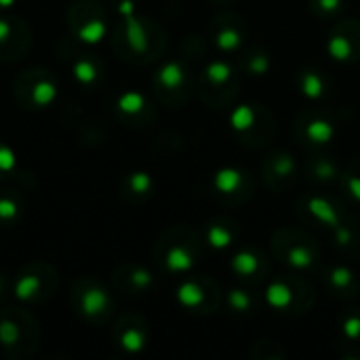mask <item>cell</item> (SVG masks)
Masks as SVG:
<instances>
[{
  "mask_svg": "<svg viewBox=\"0 0 360 360\" xmlns=\"http://www.w3.org/2000/svg\"><path fill=\"white\" fill-rule=\"evenodd\" d=\"M110 38L114 53L120 59L137 65H146L160 59L167 46V36L162 27L156 21L137 13L120 17V21L110 32Z\"/></svg>",
  "mask_w": 360,
  "mask_h": 360,
  "instance_id": "obj_1",
  "label": "cell"
},
{
  "mask_svg": "<svg viewBox=\"0 0 360 360\" xmlns=\"http://www.w3.org/2000/svg\"><path fill=\"white\" fill-rule=\"evenodd\" d=\"M154 255L162 272L186 276L200 259V238L188 226H173L160 234Z\"/></svg>",
  "mask_w": 360,
  "mask_h": 360,
  "instance_id": "obj_2",
  "label": "cell"
},
{
  "mask_svg": "<svg viewBox=\"0 0 360 360\" xmlns=\"http://www.w3.org/2000/svg\"><path fill=\"white\" fill-rule=\"evenodd\" d=\"M40 344L38 321L21 306L0 310V350L11 360L34 356Z\"/></svg>",
  "mask_w": 360,
  "mask_h": 360,
  "instance_id": "obj_3",
  "label": "cell"
},
{
  "mask_svg": "<svg viewBox=\"0 0 360 360\" xmlns=\"http://www.w3.org/2000/svg\"><path fill=\"white\" fill-rule=\"evenodd\" d=\"M70 302L74 312L89 325H105L116 310L110 289L93 276H80L74 281L70 289Z\"/></svg>",
  "mask_w": 360,
  "mask_h": 360,
  "instance_id": "obj_4",
  "label": "cell"
},
{
  "mask_svg": "<svg viewBox=\"0 0 360 360\" xmlns=\"http://www.w3.org/2000/svg\"><path fill=\"white\" fill-rule=\"evenodd\" d=\"M272 253L281 264L289 266L295 272L312 270L321 259V251H319L316 240L297 228L278 230L272 236Z\"/></svg>",
  "mask_w": 360,
  "mask_h": 360,
  "instance_id": "obj_5",
  "label": "cell"
},
{
  "mask_svg": "<svg viewBox=\"0 0 360 360\" xmlns=\"http://www.w3.org/2000/svg\"><path fill=\"white\" fill-rule=\"evenodd\" d=\"M57 80L51 70L46 68H30L15 78L13 97L19 108L30 112H40L53 105L57 99Z\"/></svg>",
  "mask_w": 360,
  "mask_h": 360,
  "instance_id": "obj_6",
  "label": "cell"
},
{
  "mask_svg": "<svg viewBox=\"0 0 360 360\" xmlns=\"http://www.w3.org/2000/svg\"><path fill=\"white\" fill-rule=\"evenodd\" d=\"M57 272L46 262L23 266L11 283V291L21 306H38L53 297L57 289Z\"/></svg>",
  "mask_w": 360,
  "mask_h": 360,
  "instance_id": "obj_7",
  "label": "cell"
},
{
  "mask_svg": "<svg viewBox=\"0 0 360 360\" xmlns=\"http://www.w3.org/2000/svg\"><path fill=\"white\" fill-rule=\"evenodd\" d=\"M240 74L226 61H211L198 80L200 99L215 110L230 108L238 95Z\"/></svg>",
  "mask_w": 360,
  "mask_h": 360,
  "instance_id": "obj_8",
  "label": "cell"
},
{
  "mask_svg": "<svg viewBox=\"0 0 360 360\" xmlns=\"http://www.w3.org/2000/svg\"><path fill=\"white\" fill-rule=\"evenodd\" d=\"M68 25L82 44H97L110 32L105 8L99 0H74L68 8Z\"/></svg>",
  "mask_w": 360,
  "mask_h": 360,
  "instance_id": "obj_9",
  "label": "cell"
},
{
  "mask_svg": "<svg viewBox=\"0 0 360 360\" xmlns=\"http://www.w3.org/2000/svg\"><path fill=\"white\" fill-rule=\"evenodd\" d=\"M266 300L281 314H304L314 306V289L304 276H281L268 287Z\"/></svg>",
  "mask_w": 360,
  "mask_h": 360,
  "instance_id": "obj_10",
  "label": "cell"
},
{
  "mask_svg": "<svg viewBox=\"0 0 360 360\" xmlns=\"http://www.w3.org/2000/svg\"><path fill=\"white\" fill-rule=\"evenodd\" d=\"M152 89L160 103L169 108H179L194 93V78L184 61H167L154 74Z\"/></svg>",
  "mask_w": 360,
  "mask_h": 360,
  "instance_id": "obj_11",
  "label": "cell"
},
{
  "mask_svg": "<svg viewBox=\"0 0 360 360\" xmlns=\"http://www.w3.org/2000/svg\"><path fill=\"white\" fill-rule=\"evenodd\" d=\"M230 122L236 135L243 139V143L253 146V148L270 143L276 133L274 118L264 105H251V103L238 105L232 112Z\"/></svg>",
  "mask_w": 360,
  "mask_h": 360,
  "instance_id": "obj_12",
  "label": "cell"
},
{
  "mask_svg": "<svg viewBox=\"0 0 360 360\" xmlns=\"http://www.w3.org/2000/svg\"><path fill=\"white\" fill-rule=\"evenodd\" d=\"M177 304L192 314H211L221 304V291L215 281L207 276H186L177 291Z\"/></svg>",
  "mask_w": 360,
  "mask_h": 360,
  "instance_id": "obj_13",
  "label": "cell"
},
{
  "mask_svg": "<svg viewBox=\"0 0 360 360\" xmlns=\"http://www.w3.org/2000/svg\"><path fill=\"white\" fill-rule=\"evenodd\" d=\"M32 49L30 25L15 15L0 17V61H19Z\"/></svg>",
  "mask_w": 360,
  "mask_h": 360,
  "instance_id": "obj_14",
  "label": "cell"
},
{
  "mask_svg": "<svg viewBox=\"0 0 360 360\" xmlns=\"http://www.w3.org/2000/svg\"><path fill=\"white\" fill-rule=\"evenodd\" d=\"M297 215L306 224H316L321 228H331V230H335L342 224H348L344 209L335 200L321 194L302 196L297 202Z\"/></svg>",
  "mask_w": 360,
  "mask_h": 360,
  "instance_id": "obj_15",
  "label": "cell"
},
{
  "mask_svg": "<svg viewBox=\"0 0 360 360\" xmlns=\"http://www.w3.org/2000/svg\"><path fill=\"white\" fill-rule=\"evenodd\" d=\"M112 342L124 354H139L150 344V325L137 314H122L112 329Z\"/></svg>",
  "mask_w": 360,
  "mask_h": 360,
  "instance_id": "obj_16",
  "label": "cell"
},
{
  "mask_svg": "<svg viewBox=\"0 0 360 360\" xmlns=\"http://www.w3.org/2000/svg\"><path fill=\"white\" fill-rule=\"evenodd\" d=\"M114 114L131 127H146L156 120L154 103L139 91H124L114 99Z\"/></svg>",
  "mask_w": 360,
  "mask_h": 360,
  "instance_id": "obj_17",
  "label": "cell"
},
{
  "mask_svg": "<svg viewBox=\"0 0 360 360\" xmlns=\"http://www.w3.org/2000/svg\"><path fill=\"white\" fill-rule=\"evenodd\" d=\"M295 137L302 146H325L335 137V122L325 112L308 110L295 122Z\"/></svg>",
  "mask_w": 360,
  "mask_h": 360,
  "instance_id": "obj_18",
  "label": "cell"
},
{
  "mask_svg": "<svg viewBox=\"0 0 360 360\" xmlns=\"http://www.w3.org/2000/svg\"><path fill=\"white\" fill-rule=\"evenodd\" d=\"M297 167L291 154L285 150L272 152L262 162V179L272 192H285L295 184Z\"/></svg>",
  "mask_w": 360,
  "mask_h": 360,
  "instance_id": "obj_19",
  "label": "cell"
},
{
  "mask_svg": "<svg viewBox=\"0 0 360 360\" xmlns=\"http://www.w3.org/2000/svg\"><path fill=\"white\" fill-rule=\"evenodd\" d=\"M213 190L226 202H243L253 192V177L245 169L228 167L215 175Z\"/></svg>",
  "mask_w": 360,
  "mask_h": 360,
  "instance_id": "obj_20",
  "label": "cell"
},
{
  "mask_svg": "<svg viewBox=\"0 0 360 360\" xmlns=\"http://www.w3.org/2000/svg\"><path fill=\"white\" fill-rule=\"evenodd\" d=\"M327 51L338 61H359L360 59V23L359 21H342L333 27Z\"/></svg>",
  "mask_w": 360,
  "mask_h": 360,
  "instance_id": "obj_21",
  "label": "cell"
},
{
  "mask_svg": "<svg viewBox=\"0 0 360 360\" xmlns=\"http://www.w3.org/2000/svg\"><path fill=\"white\" fill-rule=\"evenodd\" d=\"M112 283L124 295H143L154 287V274L139 264H120L112 274Z\"/></svg>",
  "mask_w": 360,
  "mask_h": 360,
  "instance_id": "obj_22",
  "label": "cell"
},
{
  "mask_svg": "<svg viewBox=\"0 0 360 360\" xmlns=\"http://www.w3.org/2000/svg\"><path fill=\"white\" fill-rule=\"evenodd\" d=\"M232 272L245 283H262L270 274V259L264 251L247 247L238 251L232 259Z\"/></svg>",
  "mask_w": 360,
  "mask_h": 360,
  "instance_id": "obj_23",
  "label": "cell"
},
{
  "mask_svg": "<svg viewBox=\"0 0 360 360\" xmlns=\"http://www.w3.org/2000/svg\"><path fill=\"white\" fill-rule=\"evenodd\" d=\"M245 21L236 17L234 13H219L213 19V42L217 49L232 53L243 49L245 42Z\"/></svg>",
  "mask_w": 360,
  "mask_h": 360,
  "instance_id": "obj_24",
  "label": "cell"
},
{
  "mask_svg": "<svg viewBox=\"0 0 360 360\" xmlns=\"http://www.w3.org/2000/svg\"><path fill=\"white\" fill-rule=\"evenodd\" d=\"M72 78L84 86V89H95L103 80V63L97 55L93 53H74L72 55Z\"/></svg>",
  "mask_w": 360,
  "mask_h": 360,
  "instance_id": "obj_25",
  "label": "cell"
},
{
  "mask_svg": "<svg viewBox=\"0 0 360 360\" xmlns=\"http://www.w3.org/2000/svg\"><path fill=\"white\" fill-rule=\"evenodd\" d=\"M240 236V228L232 217H215L207 224L205 228V243L211 249H228L236 243V238Z\"/></svg>",
  "mask_w": 360,
  "mask_h": 360,
  "instance_id": "obj_26",
  "label": "cell"
},
{
  "mask_svg": "<svg viewBox=\"0 0 360 360\" xmlns=\"http://www.w3.org/2000/svg\"><path fill=\"white\" fill-rule=\"evenodd\" d=\"M325 285L340 300H352L360 293V283L356 274L346 266H331L327 270Z\"/></svg>",
  "mask_w": 360,
  "mask_h": 360,
  "instance_id": "obj_27",
  "label": "cell"
},
{
  "mask_svg": "<svg viewBox=\"0 0 360 360\" xmlns=\"http://www.w3.org/2000/svg\"><path fill=\"white\" fill-rule=\"evenodd\" d=\"M120 194L129 202H143L154 194V179L146 171H133L129 173L120 184Z\"/></svg>",
  "mask_w": 360,
  "mask_h": 360,
  "instance_id": "obj_28",
  "label": "cell"
},
{
  "mask_svg": "<svg viewBox=\"0 0 360 360\" xmlns=\"http://www.w3.org/2000/svg\"><path fill=\"white\" fill-rule=\"evenodd\" d=\"M25 211V202L17 190H2L0 192V226L13 228L19 224Z\"/></svg>",
  "mask_w": 360,
  "mask_h": 360,
  "instance_id": "obj_29",
  "label": "cell"
},
{
  "mask_svg": "<svg viewBox=\"0 0 360 360\" xmlns=\"http://www.w3.org/2000/svg\"><path fill=\"white\" fill-rule=\"evenodd\" d=\"M306 167H308V175L314 181H321V184L335 181V179L342 177L340 165L331 156H312V158H308Z\"/></svg>",
  "mask_w": 360,
  "mask_h": 360,
  "instance_id": "obj_30",
  "label": "cell"
},
{
  "mask_svg": "<svg viewBox=\"0 0 360 360\" xmlns=\"http://www.w3.org/2000/svg\"><path fill=\"white\" fill-rule=\"evenodd\" d=\"M240 70L251 76H264L270 70V57L262 46H247L240 53Z\"/></svg>",
  "mask_w": 360,
  "mask_h": 360,
  "instance_id": "obj_31",
  "label": "cell"
},
{
  "mask_svg": "<svg viewBox=\"0 0 360 360\" xmlns=\"http://www.w3.org/2000/svg\"><path fill=\"white\" fill-rule=\"evenodd\" d=\"M300 89L304 91L306 97L319 99L327 93V78L319 70H306L300 76Z\"/></svg>",
  "mask_w": 360,
  "mask_h": 360,
  "instance_id": "obj_32",
  "label": "cell"
},
{
  "mask_svg": "<svg viewBox=\"0 0 360 360\" xmlns=\"http://www.w3.org/2000/svg\"><path fill=\"white\" fill-rule=\"evenodd\" d=\"M333 240H335V247L344 253H352L360 247V228L352 226L350 221L348 224H342L333 230Z\"/></svg>",
  "mask_w": 360,
  "mask_h": 360,
  "instance_id": "obj_33",
  "label": "cell"
},
{
  "mask_svg": "<svg viewBox=\"0 0 360 360\" xmlns=\"http://www.w3.org/2000/svg\"><path fill=\"white\" fill-rule=\"evenodd\" d=\"M255 304H257V297L251 291H247V289H232L228 293V306L236 314H249V312H253Z\"/></svg>",
  "mask_w": 360,
  "mask_h": 360,
  "instance_id": "obj_34",
  "label": "cell"
},
{
  "mask_svg": "<svg viewBox=\"0 0 360 360\" xmlns=\"http://www.w3.org/2000/svg\"><path fill=\"white\" fill-rule=\"evenodd\" d=\"M342 188L350 198L360 202V160H354L344 173H342Z\"/></svg>",
  "mask_w": 360,
  "mask_h": 360,
  "instance_id": "obj_35",
  "label": "cell"
},
{
  "mask_svg": "<svg viewBox=\"0 0 360 360\" xmlns=\"http://www.w3.org/2000/svg\"><path fill=\"white\" fill-rule=\"evenodd\" d=\"M15 171H17V154L8 143L0 141V181L13 177Z\"/></svg>",
  "mask_w": 360,
  "mask_h": 360,
  "instance_id": "obj_36",
  "label": "cell"
},
{
  "mask_svg": "<svg viewBox=\"0 0 360 360\" xmlns=\"http://www.w3.org/2000/svg\"><path fill=\"white\" fill-rule=\"evenodd\" d=\"M342 335L354 346V342L360 340V312L352 310L342 319Z\"/></svg>",
  "mask_w": 360,
  "mask_h": 360,
  "instance_id": "obj_37",
  "label": "cell"
},
{
  "mask_svg": "<svg viewBox=\"0 0 360 360\" xmlns=\"http://www.w3.org/2000/svg\"><path fill=\"white\" fill-rule=\"evenodd\" d=\"M310 8L319 17H333L342 13L344 0H310Z\"/></svg>",
  "mask_w": 360,
  "mask_h": 360,
  "instance_id": "obj_38",
  "label": "cell"
},
{
  "mask_svg": "<svg viewBox=\"0 0 360 360\" xmlns=\"http://www.w3.org/2000/svg\"><path fill=\"white\" fill-rule=\"evenodd\" d=\"M112 6L120 17H129L137 13V0H112Z\"/></svg>",
  "mask_w": 360,
  "mask_h": 360,
  "instance_id": "obj_39",
  "label": "cell"
},
{
  "mask_svg": "<svg viewBox=\"0 0 360 360\" xmlns=\"http://www.w3.org/2000/svg\"><path fill=\"white\" fill-rule=\"evenodd\" d=\"M8 289H11V285H8V278L0 272V302L6 297V293H8Z\"/></svg>",
  "mask_w": 360,
  "mask_h": 360,
  "instance_id": "obj_40",
  "label": "cell"
},
{
  "mask_svg": "<svg viewBox=\"0 0 360 360\" xmlns=\"http://www.w3.org/2000/svg\"><path fill=\"white\" fill-rule=\"evenodd\" d=\"M17 0H0V13H4V11H8L13 4H15Z\"/></svg>",
  "mask_w": 360,
  "mask_h": 360,
  "instance_id": "obj_41",
  "label": "cell"
},
{
  "mask_svg": "<svg viewBox=\"0 0 360 360\" xmlns=\"http://www.w3.org/2000/svg\"><path fill=\"white\" fill-rule=\"evenodd\" d=\"M215 2H232V0H215Z\"/></svg>",
  "mask_w": 360,
  "mask_h": 360,
  "instance_id": "obj_42",
  "label": "cell"
}]
</instances>
